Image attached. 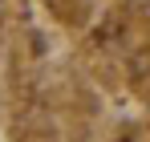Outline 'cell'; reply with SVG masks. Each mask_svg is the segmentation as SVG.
<instances>
[{"mask_svg":"<svg viewBox=\"0 0 150 142\" xmlns=\"http://www.w3.org/2000/svg\"><path fill=\"white\" fill-rule=\"evenodd\" d=\"M122 142H134V138H122Z\"/></svg>","mask_w":150,"mask_h":142,"instance_id":"cell-2","label":"cell"},{"mask_svg":"<svg viewBox=\"0 0 150 142\" xmlns=\"http://www.w3.org/2000/svg\"><path fill=\"white\" fill-rule=\"evenodd\" d=\"M130 77H134V81H146V77H150V49H138V53H134Z\"/></svg>","mask_w":150,"mask_h":142,"instance_id":"cell-1","label":"cell"}]
</instances>
